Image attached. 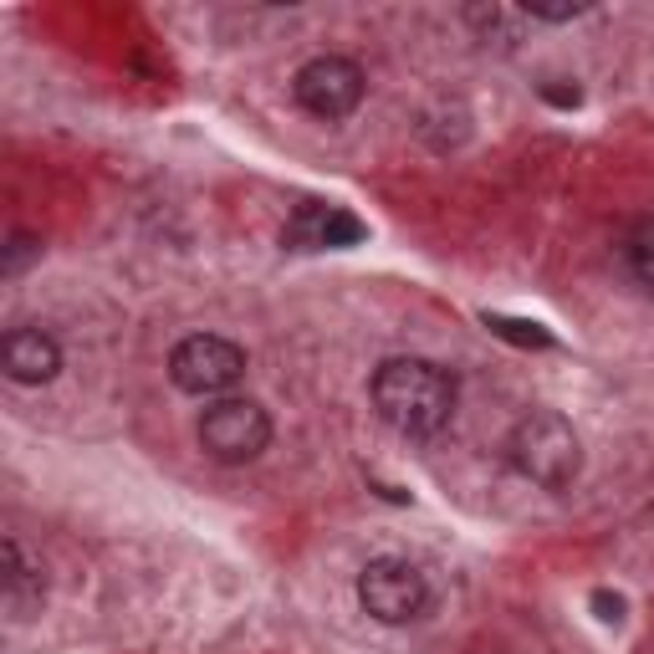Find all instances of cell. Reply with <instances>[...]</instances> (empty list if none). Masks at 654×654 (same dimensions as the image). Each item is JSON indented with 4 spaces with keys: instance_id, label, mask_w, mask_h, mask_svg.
I'll return each instance as SVG.
<instances>
[{
    "instance_id": "6da1fadb",
    "label": "cell",
    "mask_w": 654,
    "mask_h": 654,
    "mask_svg": "<svg viewBox=\"0 0 654 654\" xmlns=\"http://www.w3.org/2000/svg\"><path fill=\"white\" fill-rule=\"evenodd\" d=\"M374 409L404 440H435L455 419V374L430 358H384L374 368Z\"/></svg>"
},
{
    "instance_id": "7a4b0ae2",
    "label": "cell",
    "mask_w": 654,
    "mask_h": 654,
    "mask_svg": "<svg viewBox=\"0 0 654 654\" xmlns=\"http://www.w3.org/2000/svg\"><path fill=\"white\" fill-rule=\"evenodd\" d=\"M506 460L522 481L543 491H568L583 475V440L557 409H532L506 435Z\"/></svg>"
},
{
    "instance_id": "3957f363",
    "label": "cell",
    "mask_w": 654,
    "mask_h": 654,
    "mask_svg": "<svg viewBox=\"0 0 654 654\" xmlns=\"http://www.w3.org/2000/svg\"><path fill=\"white\" fill-rule=\"evenodd\" d=\"M246 378V349L221 333H190L169 353V384L190 399H225Z\"/></svg>"
},
{
    "instance_id": "277c9868",
    "label": "cell",
    "mask_w": 654,
    "mask_h": 654,
    "mask_svg": "<svg viewBox=\"0 0 654 654\" xmlns=\"http://www.w3.org/2000/svg\"><path fill=\"white\" fill-rule=\"evenodd\" d=\"M266 446H271V415L256 399L225 394L200 415V450L221 465H246V460L266 455Z\"/></svg>"
},
{
    "instance_id": "5b68a950",
    "label": "cell",
    "mask_w": 654,
    "mask_h": 654,
    "mask_svg": "<svg viewBox=\"0 0 654 654\" xmlns=\"http://www.w3.org/2000/svg\"><path fill=\"white\" fill-rule=\"evenodd\" d=\"M363 93H368V77L353 56H337V52H322L312 62H302L292 77V98L302 112L322 118V124H343L349 112H358Z\"/></svg>"
},
{
    "instance_id": "8992f818",
    "label": "cell",
    "mask_w": 654,
    "mask_h": 654,
    "mask_svg": "<svg viewBox=\"0 0 654 654\" xmlns=\"http://www.w3.org/2000/svg\"><path fill=\"white\" fill-rule=\"evenodd\" d=\"M358 603L378 624H409L430 609V583L409 557H374L358 572Z\"/></svg>"
},
{
    "instance_id": "52a82bcc",
    "label": "cell",
    "mask_w": 654,
    "mask_h": 654,
    "mask_svg": "<svg viewBox=\"0 0 654 654\" xmlns=\"http://www.w3.org/2000/svg\"><path fill=\"white\" fill-rule=\"evenodd\" d=\"M0 599H6V613H11L15 624H21V619H36L46 603L42 557H31L15 532L0 537Z\"/></svg>"
},
{
    "instance_id": "ba28073f",
    "label": "cell",
    "mask_w": 654,
    "mask_h": 654,
    "mask_svg": "<svg viewBox=\"0 0 654 654\" xmlns=\"http://www.w3.org/2000/svg\"><path fill=\"white\" fill-rule=\"evenodd\" d=\"M0 368L11 384H52L62 374V349L42 328H11L0 337Z\"/></svg>"
},
{
    "instance_id": "9c48e42d",
    "label": "cell",
    "mask_w": 654,
    "mask_h": 654,
    "mask_svg": "<svg viewBox=\"0 0 654 654\" xmlns=\"http://www.w3.org/2000/svg\"><path fill=\"white\" fill-rule=\"evenodd\" d=\"M624 266L640 287L654 292V215H640V221L624 230Z\"/></svg>"
},
{
    "instance_id": "30bf717a",
    "label": "cell",
    "mask_w": 654,
    "mask_h": 654,
    "mask_svg": "<svg viewBox=\"0 0 654 654\" xmlns=\"http://www.w3.org/2000/svg\"><path fill=\"white\" fill-rule=\"evenodd\" d=\"M465 21L475 26V36L491 46V36L502 46L516 42V21H522V11H506V6H496V0H481V6H465Z\"/></svg>"
},
{
    "instance_id": "8fae6325",
    "label": "cell",
    "mask_w": 654,
    "mask_h": 654,
    "mask_svg": "<svg viewBox=\"0 0 654 654\" xmlns=\"http://www.w3.org/2000/svg\"><path fill=\"white\" fill-rule=\"evenodd\" d=\"M486 328L516 349H553V333L537 328V322H522V318H502V312H486Z\"/></svg>"
},
{
    "instance_id": "7c38bea8",
    "label": "cell",
    "mask_w": 654,
    "mask_h": 654,
    "mask_svg": "<svg viewBox=\"0 0 654 654\" xmlns=\"http://www.w3.org/2000/svg\"><path fill=\"white\" fill-rule=\"evenodd\" d=\"M368 236V225L358 221V215H349V210H328V221H322V246H358V240Z\"/></svg>"
},
{
    "instance_id": "4fadbf2b",
    "label": "cell",
    "mask_w": 654,
    "mask_h": 654,
    "mask_svg": "<svg viewBox=\"0 0 654 654\" xmlns=\"http://www.w3.org/2000/svg\"><path fill=\"white\" fill-rule=\"evenodd\" d=\"M42 256V236H11L6 240V261H0V277H21L26 261Z\"/></svg>"
},
{
    "instance_id": "5bb4252c",
    "label": "cell",
    "mask_w": 654,
    "mask_h": 654,
    "mask_svg": "<svg viewBox=\"0 0 654 654\" xmlns=\"http://www.w3.org/2000/svg\"><path fill=\"white\" fill-rule=\"evenodd\" d=\"M522 15L562 26V21H578V15H588V0H562V6H547V0H527V6H522Z\"/></svg>"
},
{
    "instance_id": "9a60e30c",
    "label": "cell",
    "mask_w": 654,
    "mask_h": 654,
    "mask_svg": "<svg viewBox=\"0 0 654 654\" xmlns=\"http://www.w3.org/2000/svg\"><path fill=\"white\" fill-rule=\"evenodd\" d=\"M543 98L553 103V108H578V103H583V87H572V83H547Z\"/></svg>"
},
{
    "instance_id": "2e32d148",
    "label": "cell",
    "mask_w": 654,
    "mask_h": 654,
    "mask_svg": "<svg viewBox=\"0 0 654 654\" xmlns=\"http://www.w3.org/2000/svg\"><path fill=\"white\" fill-rule=\"evenodd\" d=\"M593 613H599L603 624H619V619H624V599L609 593V588H599V593H593Z\"/></svg>"
}]
</instances>
